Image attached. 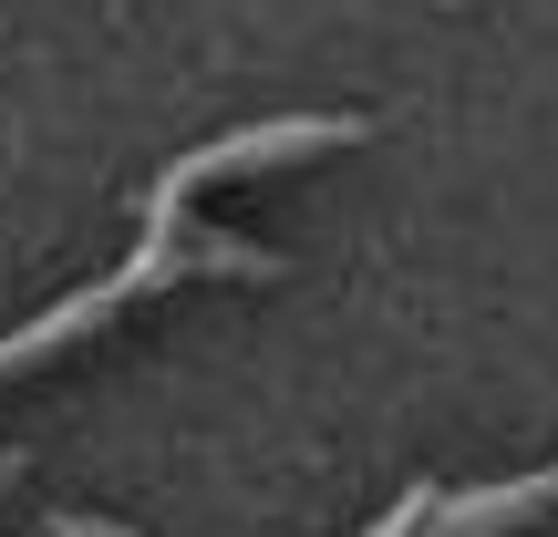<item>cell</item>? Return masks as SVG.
I'll use <instances>...</instances> for the list:
<instances>
[{"instance_id":"1","label":"cell","mask_w":558,"mask_h":537,"mask_svg":"<svg viewBox=\"0 0 558 537\" xmlns=\"http://www.w3.org/2000/svg\"><path fill=\"white\" fill-rule=\"evenodd\" d=\"M207 269H248V279H269L279 259H269V248H248V239H228V228L145 218V239H135V259H124V269L83 279V290H73V300H52L41 320H21V331H0V373H32V362L73 352V341H83V331H104L114 310H135V300L177 290V279H207Z\"/></svg>"},{"instance_id":"2","label":"cell","mask_w":558,"mask_h":537,"mask_svg":"<svg viewBox=\"0 0 558 537\" xmlns=\"http://www.w3.org/2000/svg\"><path fill=\"white\" fill-rule=\"evenodd\" d=\"M362 135H373L362 114H259V124H239V135L186 145V156L145 186V218H186V197H197V186L259 176V166H279V156H331V145H362Z\"/></svg>"},{"instance_id":"3","label":"cell","mask_w":558,"mask_h":537,"mask_svg":"<svg viewBox=\"0 0 558 537\" xmlns=\"http://www.w3.org/2000/svg\"><path fill=\"white\" fill-rule=\"evenodd\" d=\"M11 476H21V455H0V486H11Z\"/></svg>"}]
</instances>
